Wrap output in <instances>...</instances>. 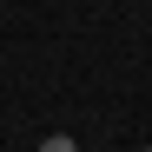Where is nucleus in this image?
I'll list each match as a JSON object with an SVG mask.
<instances>
[{
  "mask_svg": "<svg viewBox=\"0 0 152 152\" xmlns=\"http://www.w3.org/2000/svg\"><path fill=\"white\" fill-rule=\"evenodd\" d=\"M40 152H80V145H73L66 132H46V139H40Z\"/></svg>",
  "mask_w": 152,
  "mask_h": 152,
  "instance_id": "nucleus-1",
  "label": "nucleus"
},
{
  "mask_svg": "<svg viewBox=\"0 0 152 152\" xmlns=\"http://www.w3.org/2000/svg\"><path fill=\"white\" fill-rule=\"evenodd\" d=\"M145 152H152V145H145Z\"/></svg>",
  "mask_w": 152,
  "mask_h": 152,
  "instance_id": "nucleus-2",
  "label": "nucleus"
}]
</instances>
